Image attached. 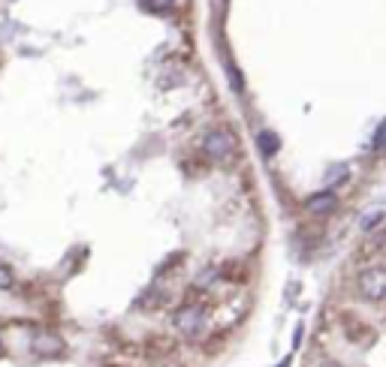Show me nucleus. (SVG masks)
Here are the masks:
<instances>
[{
    "label": "nucleus",
    "mask_w": 386,
    "mask_h": 367,
    "mask_svg": "<svg viewBox=\"0 0 386 367\" xmlns=\"http://www.w3.org/2000/svg\"><path fill=\"white\" fill-rule=\"evenodd\" d=\"M356 292H359V298H363V301L380 304L383 295H386V271L380 268V265H371V268H365L356 277Z\"/></svg>",
    "instance_id": "7ed1b4c3"
},
{
    "label": "nucleus",
    "mask_w": 386,
    "mask_h": 367,
    "mask_svg": "<svg viewBox=\"0 0 386 367\" xmlns=\"http://www.w3.org/2000/svg\"><path fill=\"white\" fill-rule=\"evenodd\" d=\"M320 367H344V364H338V361H323Z\"/></svg>",
    "instance_id": "9d476101"
},
{
    "label": "nucleus",
    "mask_w": 386,
    "mask_h": 367,
    "mask_svg": "<svg viewBox=\"0 0 386 367\" xmlns=\"http://www.w3.org/2000/svg\"><path fill=\"white\" fill-rule=\"evenodd\" d=\"M380 220H383V211H380V208H374V211L368 214V220L363 223V229H365V232H371V229H374V226H377V223H380Z\"/></svg>",
    "instance_id": "1a4fd4ad"
},
{
    "label": "nucleus",
    "mask_w": 386,
    "mask_h": 367,
    "mask_svg": "<svg viewBox=\"0 0 386 367\" xmlns=\"http://www.w3.org/2000/svg\"><path fill=\"white\" fill-rule=\"evenodd\" d=\"M34 349L37 353H61L64 349V340L57 337V335H39L34 340Z\"/></svg>",
    "instance_id": "39448f33"
},
{
    "label": "nucleus",
    "mask_w": 386,
    "mask_h": 367,
    "mask_svg": "<svg viewBox=\"0 0 386 367\" xmlns=\"http://www.w3.org/2000/svg\"><path fill=\"white\" fill-rule=\"evenodd\" d=\"M235 136L229 132L226 127H211L209 132L202 136V154L209 157L215 166H226V163H233V157H235Z\"/></svg>",
    "instance_id": "f257e3e1"
},
{
    "label": "nucleus",
    "mask_w": 386,
    "mask_h": 367,
    "mask_svg": "<svg viewBox=\"0 0 386 367\" xmlns=\"http://www.w3.org/2000/svg\"><path fill=\"white\" fill-rule=\"evenodd\" d=\"M12 283H15L12 268H10V265L0 262V289H12Z\"/></svg>",
    "instance_id": "6e6552de"
},
{
    "label": "nucleus",
    "mask_w": 386,
    "mask_h": 367,
    "mask_svg": "<svg viewBox=\"0 0 386 367\" xmlns=\"http://www.w3.org/2000/svg\"><path fill=\"white\" fill-rule=\"evenodd\" d=\"M172 325H175L178 335L184 337H202L205 325H209V316H205V307L202 304H184L178 307L175 316H172Z\"/></svg>",
    "instance_id": "f03ea898"
},
{
    "label": "nucleus",
    "mask_w": 386,
    "mask_h": 367,
    "mask_svg": "<svg viewBox=\"0 0 386 367\" xmlns=\"http://www.w3.org/2000/svg\"><path fill=\"white\" fill-rule=\"evenodd\" d=\"M305 208H308L311 217H329L335 208H338V196H335L332 190H320V193H314L308 199Z\"/></svg>",
    "instance_id": "20e7f679"
},
{
    "label": "nucleus",
    "mask_w": 386,
    "mask_h": 367,
    "mask_svg": "<svg viewBox=\"0 0 386 367\" xmlns=\"http://www.w3.org/2000/svg\"><path fill=\"white\" fill-rule=\"evenodd\" d=\"M347 178V166H338V169H329L326 172V190H332L335 181H344Z\"/></svg>",
    "instance_id": "0eeeda50"
},
{
    "label": "nucleus",
    "mask_w": 386,
    "mask_h": 367,
    "mask_svg": "<svg viewBox=\"0 0 386 367\" xmlns=\"http://www.w3.org/2000/svg\"><path fill=\"white\" fill-rule=\"evenodd\" d=\"M257 141H260V151L266 154V157H272V154L278 151V148H281V145H278V136H275V132H269V130H266V132H260V139H257Z\"/></svg>",
    "instance_id": "423d86ee"
}]
</instances>
